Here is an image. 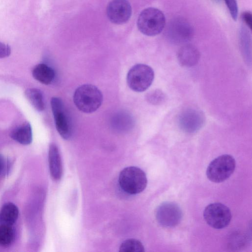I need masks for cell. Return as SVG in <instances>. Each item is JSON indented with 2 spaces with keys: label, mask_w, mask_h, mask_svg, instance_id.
<instances>
[{
  "label": "cell",
  "mask_w": 252,
  "mask_h": 252,
  "mask_svg": "<svg viewBox=\"0 0 252 252\" xmlns=\"http://www.w3.org/2000/svg\"><path fill=\"white\" fill-rule=\"evenodd\" d=\"M103 95L101 91L92 84H84L78 87L73 94L76 107L82 112L92 113L101 106Z\"/></svg>",
  "instance_id": "cell-1"
},
{
  "label": "cell",
  "mask_w": 252,
  "mask_h": 252,
  "mask_svg": "<svg viewBox=\"0 0 252 252\" xmlns=\"http://www.w3.org/2000/svg\"><path fill=\"white\" fill-rule=\"evenodd\" d=\"M141 32L147 36H155L164 29L165 17L163 12L155 7H148L141 11L137 21Z\"/></svg>",
  "instance_id": "cell-2"
},
{
  "label": "cell",
  "mask_w": 252,
  "mask_h": 252,
  "mask_svg": "<svg viewBox=\"0 0 252 252\" xmlns=\"http://www.w3.org/2000/svg\"><path fill=\"white\" fill-rule=\"evenodd\" d=\"M119 184L122 189L129 194H136L143 191L147 184L145 173L135 166L127 167L120 173Z\"/></svg>",
  "instance_id": "cell-3"
},
{
  "label": "cell",
  "mask_w": 252,
  "mask_h": 252,
  "mask_svg": "<svg viewBox=\"0 0 252 252\" xmlns=\"http://www.w3.org/2000/svg\"><path fill=\"white\" fill-rule=\"evenodd\" d=\"M154 75L153 69L149 65L142 63L136 64L127 73V85L134 92H144L152 84Z\"/></svg>",
  "instance_id": "cell-4"
},
{
  "label": "cell",
  "mask_w": 252,
  "mask_h": 252,
  "mask_svg": "<svg viewBox=\"0 0 252 252\" xmlns=\"http://www.w3.org/2000/svg\"><path fill=\"white\" fill-rule=\"evenodd\" d=\"M235 160L229 155L220 156L209 164L206 175L209 180L214 183H220L227 180L233 173Z\"/></svg>",
  "instance_id": "cell-5"
},
{
  "label": "cell",
  "mask_w": 252,
  "mask_h": 252,
  "mask_svg": "<svg viewBox=\"0 0 252 252\" xmlns=\"http://www.w3.org/2000/svg\"><path fill=\"white\" fill-rule=\"evenodd\" d=\"M164 33L169 41L173 44H181L191 39L194 30L186 19L177 17L171 20L168 23Z\"/></svg>",
  "instance_id": "cell-6"
},
{
  "label": "cell",
  "mask_w": 252,
  "mask_h": 252,
  "mask_svg": "<svg viewBox=\"0 0 252 252\" xmlns=\"http://www.w3.org/2000/svg\"><path fill=\"white\" fill-rule=\"evenodd\" d=\"M203 217L207 224L215 229L223 228L229 224L231 213L225 205L221 203H213L206 207Z\"/></svg>",
  "instance_id": "cell-7"
},
{
  "label": "cell",
  "mask_w": 252,
  "mask_h": 252,
  "mask_svg": "<svg viewBox=\"0 0 252 252\" xmlns=\"http://www.w3.org/2000/svg\"><path fill=\"white\" fill-rule=\"evenodd\" d=\"M51 106L58 133L63 139H69L72 134V126L62 100L53 97L51 100Z\"/></svg>",
  "instance_id": "cell-8"
},
{
  "label": "cell",
  "mask_w": 252,
  "mask_h": 252,
  "mask_svg": "<svg viewBox=\"0 0 252 252\" xmlns=\"http://www.w3.org/2000/svg\"><path fill=\"white\" fill-rule=\"evenodd\" d=\"M183 213L180 207L175 203L166 202L161 204L156 211L158 222L165 227H173L181 221Z\"/></svg>",
  "instance_id": "cell-9"
},
{
  "label": "cell",
  "mask_w": 252,
  "mask_h": 252,
  "mask_svg": "<svg viewBox=\"0 0 252 252\" xmlns=\"http://www.w3.org/2000/svg\"><path fill=\"white\" fill-rule=\"evenodd\" d=\"M205 123L204 114L200 110L188 109L183 111L178 117V125L182 130L187 133L196 132Z\"/></svg>",
  "instance_id": "cell-10"
},
{
  "label": "cell",
  "mask_w": 252,
  "mask_h": 252,
  "mask_svg": "<svg viewBox=\"0 0 252 252\" xmlns=\"http://www.w3.org/2000/svg\"><path fill=\"white\" fill-rule=\"evenodd\" d=\"M131 13V6L127 0H112L106 8L108 19L118 25L126 23L130 18Z\"/></svg>",
  "instance_id": "cell-11"
},
{
  "label": "cell",
  "mask_w": 252,
  "mask_h": 252,
  "mask_svg": "<svg viewBox=\"0 0 252 252\" xmlns=\"http://www.w3.org/2000/svg\"><path fill=\"white\" fill-rule=\"evenodd\" d=\"M200 53L196 47L191 44L183 46L178 50L177 59L181 65L185 67H191L198 63Z\"/></svg>",
  "instance_id": "cell-12"
},
{
  "label": "cell",
  "mask_w": 252,
  "mask_h": 252,
  "mask_svg": "<svg viewBox=\"0 0 252 252\" xmlns=\"http://www.w3.org/2000/svg\"><path fill=\"white\" fill-rule=\"evenodd\" d=\"M48 161L50 172L52 177L55 180H60L63 174V166L58 148L54 143L50 145Z\"/></svg>",
  "instance_id": "cell-13"
},
{
  "label": "cell",
  "mask_w": 252,
  "mask_h": 252,
  "mask_svg": "<svg viewBox=\"0 0 252 252\" xmlns=\"http://www.w3.org/2000/svg\"><path fill=\"white\" fill-rule=\"evenodd\" d=\"M10 137L21 144H30L32 140V128L30 124L26 122L14 129L10 133Z\"/></svg>",
  "instance_id": "cell-14"
},
{
  "label": "cell",
  "mask_w": 252,
  "mask_h": 252,
  "mask_svg": "<svg viewBox=\"0 0 252 252\" xmlns=\"http://www.w3.org/2000/svg\"><path fill=\"white\" fill-rule=\"evenodd\" d=\"M32 74L35 80L45 85L51 84L55 77L54 70L45 63L37 64L33 69Z\"/></svg>",
  "instance_id": "cell-15"
},
{
  "label": "cell",
  "mask_w": 252,
  "mask_h": 252,
  "mask_svg": "<svg viewBox=\"0 0 252 252\" xmlns=\"http://www.w3.org/2000/svg\"><path fill=\"white\" fill-rule=\"evenodd\" d=\"M18 215L19 210L16 205L11 202L5 203L0 211V224L12 226Z\"/></svg>",
  "instance_id": "cell-16"
},
{
  "label": "cell",
  "mask_w": 252,
  "mask_h": 252,
  "mask_svg": "<svg viewBox=\"0 0 252 252\" xmlns=\"http://www.w3.org/2000/svg\"><path fill=\"white\" fill-rule=\"evenodd\" d=\"M26 97L38 111H43L45 109L43 96L40 90L36 88H29L25 92Z\"/></svg>",
  "instance_id": "cell-17"
},
{
  "label": "cell",
  "mask_w": 252,
  "mask_h": 252,
  "mask_svg": "<svg viewBox=\"0 0 252 252\" xmlns=\"http://www.w3.org/2000/svg\"><path fill=\"white\" fill-rule=\"evenodd\" d=\"M113 125L118 130H128L133 125V120L128 114L121 113L116 115L113 120Z\"/></svg>",
  "instance_id": "cell-18"
},
{
  "label": "cell",
  "mask_w": 252,
  "mask_h": 252,
  "mask_svg": "<svg viewBox=\"0 0 252 252\" xmlns=\"http://www.w3.org/2000/svg\"><path fill=\"white\" fill-rule=\"evenodd\" d=\"M120 252H144V247L142 243L135 239H128L124 241L119 248Z\"/></svg>",
  "instance_id": "cell-19"
},
{
  "label": "cell",
  "mask_w": 252,
  "mask_h": 252,
  "mask_svg": "<svg viewBox=\"0 0 252 252\" xmlns=\"http://www.w3.org/2000/svg\"><path fill=\"white\" fill-rule=\"evenodd\" d=\"M14 238V232L11 226L0 225V246L7 247Z\"/></svg>",
  "instance_id": "cell-20"
},
{
  "label": "cell",
  "mask_w": 252,
  "mask_h": 252,
  "mask_svg": "<svg viewBox=\"0 0 252 252\" xmlns=\"http://www.w3.org/2000/svg\"><path fill=\"white\" fill-rule=\"evenodd\" d=\"M239 40L244 52H250L251 47V37L247 29L242 27L239 31Z\"/></svg>",
  "instance_id": "cell-21"
},
{
  "label": "cell",
  "mask_w": 252,
  "mask_h": 252,
  "mask_svg": "<svg viewBox=\"0 0 252 252\" xmlns=\"http://www.w3.org/2000/svg\"><path fill=\"white\" fill-rule=\"evenodd\" d=\"M165 94L159 90L151 91L146 95V100L153 105L160 104L165 100Z\"/></svg>",
  "instance_id": "cell-22"
},
{
  "label": "cell",
  "mask_w": 252,
  "mask_h": 252,
  "mask_svg": "<svg viewBox=\"0 0 252 252\" xmlns=\"http://www.w3.org/2000/svg\"><path fill=\"white\" fill-rule=\"evenodd\" d=\"M232 18L236 21L238 15V7L236 0H224Z\"/></svg>",
  "instance_id": "cell-23"
},
{
  "label": "cell",
  "mask_w": 252,
  "mask_h": 252,
  "mask_svg": "<svg viewBox=\"0 0 252 252\" xmlns=\"http://www.w3.org/2000/svg\"><path fill=\"white\" fill-rule=\"evenodd\" d=\"M11 52V48L8 44L0 42V59L8 57Z\"/></svg>",
  "instance_id": "cell-24"
},
{
  "label": "cell",
  "mask_w": 252,
  "mask_h": 252,
  "mask_svg": "<svg viewBox=\"0 0 252 252\" xmlns=\"http://www.w3.org/2000/svg\"><path fill=\"white\" fill-rule=\"evenodd\" d=\"M242 19L246 25L252 29V17L250 11H245L242 14Z\"/></svg>",
  "instance_id": "cell-25"
},
{
  "label": "cell",
  "mask_w": 252,
  "mask_h": 252,
  "mask_svg": "<svg viewBox=\"0 0 252 252\" xmlns=\"http://www.w3.org/2000/svg\"><path fill=\"white\" fill-rule=\"evenodd\" d=\"M4 157L0 155V174L3 173L4 172L7 171V163L6 162Z\"/></svg>",
  "instance_id": "cell-26"
},
{
  "label": "cell",
  "mask_w": 252,
  "mask_h": 252,
  "mask_svg": "<svg viewBox=\"0 0 252 252\" xmlns=\"http://www.w3.org/2000/svg\"><path fill=\"white\" fill-rule=\"evenodd\" d=\"M212 0L216 3H219L221 0Z\"/></svg>",
  "instance_id": "cell-27"
}]
</instances>
